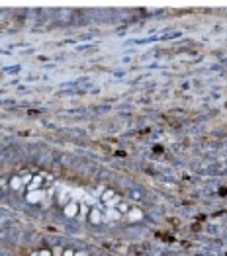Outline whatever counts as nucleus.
Returning a JSON list of instances; mask_svg holds the SVG:
<instances>
[{
	"instance_id": "obj_1",
	"label": "nucleus",
	"mask_w": 227,
	"mask_h": 256,
	"mask_svg": "<svg viewBox=\"0 0 227 256\" xmlns=\"http://www.w3.org/2000/svg\"><path fill=\"white\" fill-rule=\"evenodd\" d=\"M0 186L24 202L53 210L67 219L88 225H127L141 219V208L110 188L79 186L42 170H18L0 180Z\"/></svg>"
},
{
	"instance_id": "obj_2",
	"label": "nucleus",
	"mask_w": 227,
	"mask_h": 256,
	"mask_svg": "<svg viewBox=\"0 0 227 256\" xmlns=\"http://www.w3.org/2000/svg\"><path fill=\"white\" fill-rule=\"evenodd\" d=\"M30 256H90V254L73 250V248H63V246H43V248L32 250Z\"/></svg>"
}]
</instances>
